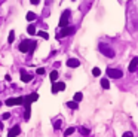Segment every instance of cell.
<instances>
[{"instance_id":"17","label":"cell","mask_w":138,"mask_h":137,"mask_svg":"<svg viewBox=\"0 0 138 137\" xmlns=\"http://www.w3.org/2000/svg\"><path fill=\"white\" fill-rule=\"evenodd\" d=\"M67 106H68L70 109H74V110H76L77 107H79V104H77V101H68V103H67Z\"/></svg>"},{"instance_id":"24","label":"cell","mask_w":138,"mask_h":137,"mask_svg":"<svg viewBox=\"0 0 138 137\" xmlns=\"http://www.w3.org/2000/svg\"><path fill=\"white\" fill-rule=\"evenodd\" d=\"M54 128H55V130H60V128H61V121H57V122L54 124Z\"/></svg>"},{"instance_id":"12","label":"cell","mask_w":138,"mask_h":137,"mask_svg":"<svg viewBox=\"0 0 138 137\" xmlns=\"http://www.w3.org/2000/svg\"><path fill=\"white\" fill-rule=\"evenodd\" d=\"M49 78H51L52 82H57V81H58V72H57V70H52L51 75H49Z\"/></svg>"},{"instance_id":"11","label":"cell","mask_w":138,"mask_h":137,"mask_svg":"<svg viewBox=\"0 0 138 137\" xmlns=\"http://www.w3.org/2000/svg\"><path fill=\"white\" fill-rule=\"evenodd\" d=\"M67 66L71 68H76L80 66V61L79 60H76V58H70V60H67Z\"/></svg>"},{"instance_id":"14","label":"cell","mask_w":138,"mask_h":137,"mask_svg":"<svg viewBox=\"0 0 138 137\" xmlns=\"http://www.w3.org/2000/svg\"><path fill=\"white\" fill-rule=\"evenodd\" d=\"M27 31H28V34H31V36H33V34H36V33H37V31H36V25L30 24V25H28V28H27Z\"/></svg>"},{"instance_id":"3","label":"cell","mask_w":138,"mask_h":137,"mask_svg":"<svg viewBox=\"0 0 138 137\" xmlns=\"http://www.w3.org/2000/svg\"><path fill=\"white\" fill-rule=\"evenodd\" d=\"M74 31H76V27H70V25H67V27L61 28L60 33H57V39H62V37H65V36H70V34H73Z\"/></svg>"},{"instance_id":"8","label":"cell","mask_w":138,"mask_h":137,"mask_svg":"<svg viewBox=\"0 0 138 137\" xmlns=\"http://www.w3.org/2000/svg\"><path fill=\"white\" fill-rule=\"evenodd\" d=\"M21 134V127H18V125H15V127H12L11 130H9V133H8V137H16Z\"/></svg>"},{"instance_id":"10","label":"cell","mask_w":138,"mask_h":137,"mask_svg":"<svg viewBox=\"0 0 138 137\" xmlns=\"http://www.w3.org/2000/svg\"><path fill=\"white\" fill-rule=\"evenodd\" d=\"M137 67H138V57H134V58L131 60V63H129L128 68H129V72H135Z\"/></svg>"},{"instance_id":"5","label":"cell","mask_w":138,"mask_h":137,"mask_svg":"<svg viewBox=\"0 0 138 137\" xmlns=\"http://www.w3.org/2000/svg\"><path fill=\"white\" fill-rule=\"evenodd\" d=\"M100 51L103 52L104 55H107L108 58H113V57L116 55V52L113 51L111 48H108V46L106 45V43H100Z\"/></svg>"},{"instance_id":"23","label":"cell","mask_w":138,"mask_h":137,"mask_svg":"<svg viewBox=\"0 0 138 137\" xmlns=\"http://www.w3.org/2000/svg\"><path fill=\"white\" fill-rule=\"evenodd\" d=\"M36 73H37V75H45L46 70L43 67H40V68H37V70H36Z\"/></svg>"},{"instance_id":"26","label":"cell","mask_w":138,"mask_h":137,"mask_svg":"<svg viewBox=\"0 0 138 137\" xmlns=\"http://www.w3.org/2000/svg\"><path fill=\"white\" fill-rule=\"evenodd\" d=\"M9 116H11V113H3V116H2V119H9Z\"/></svg>"},{"instance_id":"16","label":"cell","mask_w":138,"mask_h":137,"mask_svg":"<svg viewBox=\"0 0 138 137\" xmlns=\"http://www.w3.org/2000/svg\"><path fill=\"white\" fill-rule=\"evenodd\" d=\"M36 14H34V12H27V21H34V19H36Z\"/></svg>"},{"instance_id":"9","label":"cell","mask_w":138,"mask_h":137,"mask_svg":"<svg viewBox=\"0 0 138 137\" xmlns=\"http://www.w3.org/2000/svg\"><path fill=\"white\" fill-rule=\"evenodd\" d=\"M31 79H33V75H28L25 70H21V81H22L24 84H28Z\"/></svg>"},{"instance_id":"2","label":"cell","mask_w":138,"mask_h":137,"mask_svg":"<svg viewBox=\"0 0 138 137\" xmlns=\"http://www.w3.org/2000/svg\"><path fill=\"white\" fill-rule=\"evenodd\" d=\"M106 73H107V76L110 78V79H119V78H122V76H123V72L120 70V68L107 67Z\"/></svg>"},{"instance_id":"1","label":"cell","mask_w":138,"mask_h":137,"mask_svg":"<svg viewBox=\"0 0 138 137\" xmlns=\"http://www.w3.org/2000/svg\"><path fill=\"white\" fill-rule=\"evenodd\" d=\"M34 48H36V42L28 40V39L22 40V43L19 45V51L21 52H33L34 51Z\"/></svg>"},{"instance_id":"20","label":"cell","mask_w":138,"mask_h":137,"mask_svg":"<svg viewBox=\"0 0 138 137\" xmlns=\"http://www.w3.org/2000/svg\"><path fill=\"white\" fill-rule=\"evenodd\" d=\"M37 36H40V37H43V39H49V34L46 33V31H37Z\"/></svg>"},{"instance_id":"22","label":"cell","mask_w":138,"mask_h":137,"mask_svg":"<svg viewBox=\"0 0 138 137\" xmlns=\"http://www.w3.org/2000/svg\"><path fill=\"white\" fill-rule=\"evenodd\" d=\"M92 75H94V76H100V75H101V70H100L98 67H95L94 70H92Z\"/></svg>"},{"instance_id":"4","label":"cell","mask_w":138,"mask_h":137,"mask_svg":"<svg viewBox=\"0 0 138 137\" xmlns=\"http://www.w3.org/2000/svg\"><path fill=\"white\" fill-rule=\"evenodd\" d=\"M70 14H71V12H70L68 9L62 12L61 18H60V28H64V27H67V25H68V18H70Z\"/></svg>"},{"instance_id":"18","label":"cell","mask_w":138,"mask_h":137,"mask_svg":"<svg viewBox=\"0 0 138 137\" xmlns=\"http://www.w3.org/2000/svg\"><path fill=\"white\" fill-rule=\"evenodd\" d=\"M79 131H80V134H82V136H88V134H89V130H88V128H85V127H80V128H79Z\"/></svg>"},{"instance_id":"6","label":"cell","mask_w":138,"mask_h":137,"mask_svg":"<svg viewBox=\"0 0 138 137\" xmlns=\"http://www.w3.org/2000/svg\"><path fill=\"white\" fill-rule=\"evenodd\" d=\"M64 89H65V84L64 82H54V85H52V92L54 94H57L60 91H64Z\"/></svg>"},{"instance_id":"21","label":"cell","mask_w":138,"mask_h":137,"mask_svg":"<svg viewBox=\"0 0 138 137\" xmlns=\"http://www.w3.org/2000/svg\"><path fill=\"white\" fill-rule=\"evenodd\" d=\"M14 40H15V33H14V31H11V33H9V37H8V42H9V43H12Z\"/></svg>"},{"instance_id":"13","label":"cell","mask_w":138,"mask_h":137,"mask_svg":"<svg viewBox=\"0 0 138 137\" xmlns=\"http://www.w3.org/2000/svg\"><path fill=\"white\" fill-rule=\"evenodd\" d=\"M74 131H76V128H74V127H70V128H67V130H65V131H64V136H65V137L71 136V134H73V133H74Z\"/></svg>"},{"instance_id":"27","label":"cell","mask_w":138,"mask_h":137,"mask_svg":"<svg viewBox=\"0 0 138 137\" xmlns=\"http://www.w3.org/2000/svg\"><path fill=\"white\" fill-rule=\"evenodd\" d=\"M30 2H31V5H39L40 0H30Z\"/></svg>"},{"instance_id":"15","label":"cell","mask_w":138,"mask_h":137,"mask_svg":"<svg viewBox=\"0 0 138 137\" xmlns=\"http://www.w3.org/2000/svg\"><path fill=\"white\" fill-rule=\"evenodd\" d=\"M101 86H103L104 89H108V88H110V82H108V79H101Z\"/></svg>"},{"instance_id":"28","label":"cell","mask_w":138,"mask_h":137,"mask_svg":"<svg viewBox=\"0 0 138 137\" xmlns=\"http://www.w3.org/2000/svg\"><path fill=\"white\" fill-rule=\"evenodd\" d=\"M0 106H2V101H0Z\"/></svg>"},{"instance_id":"7","label":"cell","mask_w":138,"mask_h":137,"mask_svg":"<svg viewBox=\"0 0 138 137\" xmlns=\"http://www.w3.org/2000/svg\"><path fill=\"white\" fill-rule=\"evenodd\" d=\"M24 103V97H18V98H8L6 104L8 106H18V104H22Z\"/></svg>"},{"instance_id":"19","label":"cell","mask_w":138,"mask_h":137,"mask_svg":"<svg viewBox=\"0 0 138 137\" xmlns=\"http://www.w3.org/2000/svg\"><path fill=\"white\" fill-rule=\"evenodd\" d=\"M82 98H83V94L82 92H76L74 94V101H80Z\"/></svg>"},{"instance_id":"25","label":"cell","mask_w":138,"mask_h":137,"mask_svg":"<svg viewBox=\"0 0 138 137\" xmlns=\"http://www.w3.org/2000/svg\"><path fill=\"white\" fill-rule=\"evenodd\" d=\"M122 137H134V134H132L131 131H126V133H123Z\"/></svg>"}]
</instances>
